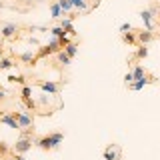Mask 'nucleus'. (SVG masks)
Instances as JSON below:
<instances>
[{"label": "nucleus", "instance_id": "24", "mask_svg": "<svg viewBox=\"0 0 160 160\" xmlns=\"http://www.w3.org/2000/svg\"><path fill=\"white\" fill-rule=\"evenodd\" d=\"M8 80L10 82H18V84H22V86H26V78H24L22 74H10Z\"/></svg>", "mask_w": 160, "mask_h": 160}, {"label": "nucleus", "instance_id": "26", "mask_svg": "<svg viewBox=\"0 0 160 160\" xmlns=\"http://www.w3.org/2000/svg\"><path fill=\"white\" fill-rule=\"evenodd\" d=\"M132 82H134V74H132V70H128V72L124 74V84H126V86H130Z\"/></svg>", "mask_w": 160, "mask_h": 160}, {"label": "nucleus", "instance_id": "32", "mask_svg": "<svg viewBox=\"0 0 160 160\" xmlns=\"http://www.w3.org/2000/svg\"><path fill=\"white\" fill-rule=\"evenodd\" d=\"M0 42H2V34H0Z\"/></svg>", "mask_w": 160, "mask_h": 160}, {"label": "nucleus", "instance_id": "27", "mask_svg": "<svg viewBox=\"0 0 160 160\" xmlns=\"http://www.w3.org/2000/svg\"><path fill=\"white\" fill-rule=\"evenodd\" d=\"M118 30H120V32H130V30H132V24H130V22H122Z\"/></svg>", "mask_w": 160, "mask_h": 160}, {"label": "nucleus", "instance_id": "20", "mask_svg": "<svg viewBox=\"0 0 160 160\" xmlns=\"http://www.w3.org/2000/svg\"><path fill=\"white\" fill-rule=\"evenodd\" d=\"M14 66H16V64H14L12 58H8V56L0 58V70H10V68H14Z\"/></svg>", "mask_w": 160, "mask_h": 160}, {"label": "nucleus", "instance_id": "19", "mask_svg": "<svg viewBox=\"0 0 160 160\" xmlns=\"http://www.w3.org/2000/svg\"><path fill=\"white\" fill-rule=\"evenodd\" d=\"M48 32L52 34L54 38H62V36H68V34H66V30H64L62 26H60V24H58V26H52V28L48 30Z\"/></svg>", "mask_w": 160, "mask_h": 160}, {"label": "nucleus", "instance_id": "28", "mask_svg": "<svg viewBox=\"0 0 160 160\" xmlns=\"http://www.w3.org/2000/svg\"><path fill=\"white\" fill-rule=\"evenodd\" d=\"M58 40H60V46H62V48L68 46V44L72 42V38H70V36H62V38H58Z\"/></svg>", "mask_w": 160, "mask_h": 160}, {"label": "nucleus", "instance_id": "30", "mask_svg": "<svg viewBox=\"0 0 160 160\" xmlns=\"http://www.w3.org/2000/svg\"><path fill=\"white\" fill-rule=\"evenodd\" d=\"M28 42H30V44H34V46H40L38 38H34V36H30V38H28Z\"/></svg>", "mask_w": 160, "mask_h": 160}, {"label": "nucleus", "instance_id": "33", "mask_svg": "<svg viewBox=\"0 0 160 160\" xmlns=\"http://www.w3.org/2000/svg\"><path fill=\"white\" fill-rule=\"evenodd\" d=\"M158 18H160V12H158Z\"/></svg>", "mask_w": 160, "mask_h": 160}, {"label": "nucleus", "instance_id": "3", "mask_svg": "<svg viewBox=\"0 0 160 160\" xmlns=\"http://www.w3.org/2000/svg\"><path fill=\"white\" fill-rule=\"evenodd\" d=\"M158 12H160V6H150L138 12L140 20L144 22V30H152L154 32V18H158Z\"/></svg>", "mask_w": 160, "mask_h": 160}, {"label": "nucleus", "instance_id": "34", "mask_svg": "<svg viewBox=\"0 0 160 160\" xmlns=\"http://www.w3.org/2000/svg\"><path fill=\"white\" fill-rule=\"evenodd\" d=\"M6 160H10V158H6Z\"/></svg>", "mask_w": 160, "mask_h": 160}, {"label": "nucleus", "instance_id": "29", "mask_svg": "<svg viewBox=\"0 0 160 160\" xmlns=\"http://www.w3.org/2000/svg\"><path fill=\"white\" fill-rule=\"evenodd\" d=\"M10 160H26V158H24V154H12Z\"/></svg>", "mask_w": 160, "mask_h": 160}, {"label": "nucleus", "instance_id": "5", "mask_svg": "<svg viewBox=\"0 0 160 160\" xmlns=\"http://www.w3.org/2000/svg\"><path fill=\"white\" fill-rule=\"evenodd\" d=\"M18 32H20V26L16 22H4L2 26H0V34H2V38H16L18 36Z\"/></svg>", "mask_w": 160, "mask_h": 160}, {"label": "nucleus", "instance_id": "13", "mask_svg": "<svg viewBox=\"0 0 160 160\" xmlns=\"http://www.w3.org/2000/svg\"><path fill=\"white\" fill-rule=\"evenodd\" d=\"M72 16H70V14H68V16H64L62 20H60V26H62L64 30H66V34H68V36H76V32H74V26H72Z\"/></svg>", "mask_w": 160, "mask_h": 160}, {"label": "nucleus", "instance_id": "35", "mask_svg": "<svg viewBox=\"0 0 160 160\" xmlns=\"http://www.w3.org/2000/svg\"><path fill=\"white\" fill-rule=\"evenodd\" d=\"M118 160H120V158H118Z\"/></svg>", "mask_w": 160, "mask_h": 160}, {"label": "nucleus", "instance_id": "4", "mask_svg": "<svg viewBox=\"0 0 160 160\" xmlns=\"http://www.w3.org/2000/svg\"><path fill=\"white\" fill-rule=\"evenodd\" d=\"M14 114H16L20 130H28L30 126H34V116L28 112V110H18V112H14Z\"/></svg>", "mask_w": 160, "mask_h": 160}, {"label": "nucleus", "instance_id": "18", "mask_svg": "<svg viewBox=\"0 0 160 160\" xmlns=\"http://www.w3.org/2000/svg\"><path fill=\"white\" fill-rule=\"evenodd\" d=\"M146 56H148V46H146V44H138V46H136V52H134V58L144 60Z\"/></svg>", "mask_w": 160, "mask_h": 160}, {"label": "nucleus", "instance_id": "7", "mask_svg": "<svg viewBox=\"0 0 160 160\" xmlns=\"http://www.w3.org/2000/svg\"><path fill=\"white\" fill-rule=\"evenodd\" d=\"M0 124H6L8 128L20 130L18 120H16V114H14V112H2V114H0Z\"/></svg>", "mask_w": 160, "mask_h": 160}, {"label": "nucleus", "instance_id": "25", "mask_svg": "<svg viewBox=\"0 0 160 160\" xmlns=\"http://www.w3.org/2000/svg\"><path fill=\"white\" fill-rule=\"evenodd\" d=\"M8 156V146L4 140H0V158H6Z\"/></svg>", "mask_w": 160, "mask_h": 160}, {"label": "nucleus", "instance_id": "2", "mask_svg": "<svg viewBox=\"0 0 160 160\" xmlns=\"http://www.w3.org/2000/svg\"><path fill=\"white\" fill-rule=\"evenodd\" d=\"M34 140H36V138H34L30 132L22 130V136H20V138L16 140V144L12 146V152H14V154H26L28 150L34 146Z\"/></svg>", "mask_w": 160, "mask_h": 160}, {"label": "nucleus", "instance_id": "31", "mask_svg": "<svg viewBox=\"0 0 160 160\" xmlns=\"http://www.w3.org/2000/svg\"><path fill=\"white\" fill-rule=\"evenodd\" d=\"M6 90H4V88H0V100H6Z\"/></svg>", "mask_w": 160, "mask_h": 160}, {"label": "nucleus", "instance_id": "14", "mask_svg": "<svg viewBox=\"0 0 160 160\" xmlns=\"http://www.w3.org/2000/svg\"><path fill=\"white\" fill-rule=\"evenodd\" d=\"M50 14H52V18H60L62 20L64 16H68V14H64V10L60 8V4L54 0V2H50Z\"/></svg>", "mask_w": 160, "mask_h": 160}, {"label": "nucleus", "instance_id": "17", "mask_svg": "<svg viewBox=\"0 0 160 160\" xmlns=\"http://www.w3.org/2000/svg\"><path fill=\"white\" fill-rule=\"evenodd\" d=\"M72 2L74 10H80V12H88L90 6H88V0H70Z\"/></svg>", "mask_w": 160, "mask_h": 160}, {"label": "nucleus", "instance_id": "15", "mask_svg": "<svg viewBox=\"0 0 160 160\" xmlns=\"http://www.w3.org/2000/svg\"><path fill=\"white\" fill-rule=\"evenodd\" d=\"M122 42L128 44V46H136L138 44V38H136V32H122Z\"/></svg>", "mask_w": 160, "mask_h": 160}, {"label": "nucleus", "instance_id": "12", "mask_svg": "<svg viewBox=\"0 0 160 160\" xmlns=\"http://www.w3.org/2000/svg\"><path fill=\"white\" fill-rule=\"evenodd\" d=\"M120 158V150L116 148V144H108L104 150V160H118Z\"/></svg>", "mask_w": 160, "mask_h": 160}, {"label": "nucleus", "instance_id": "22", "mask_svg": "<svg viewBox=\"0 0 160 160\" xmlns=\"http://www.w3.org/2000/svg\"><path fill=\"white\" fill-rule=\"evenodd\" d=\"M64 52H66L70 58H74V56L78 54V44H76V42H70L68 46H64Z\"/></svg>", "mask_w": 160, "mask_h": 160}, {"label": "nucleus", "instance_id": "6", "mask_svg": "<svg viewBox=\"0 0 160 160\" xmlns=\"http://www.w3.org/2000/svg\"><path fill=\"white\" fill-rule=\"evenodd\" d=\"M36 86L42 90L44 94H50V96H54V94L60 92V84L58 82H52V80H40Z\"/></svg>", "mask_w": 160, "mask_h": 160}, {"label": "nucleus", "instance_id": "1", "mask_svg": "<svg viewBox=\"0 0 160 160\" xmlns=\"http://www.w3.org/2000/svg\"><path fill=\"white\" fill-rule=\"evenodd\" d=\"M64 140V134L62 132H52V134H46L42 138H36L34 140V146L42 148V150H56Z\"/></svg>", "mask_w": 160, "mask_h": 160}, {"label": "nucleus", "instance_id": "10", "mask_svg": "<svg viewBox=\"0 0 160 160\" xmlns=\"http://www.w3.org/2000/svg\"><path fill=\"white\" fill-rule=\"evenodd\" d=\"M18 60H20L22 64L34 66V64H36V60H38V56H36V52H34V50H26V52H20V54H18Z\"/></svg>", "mask_w": 160, "mask_h": 160}, {"label": "nucleus", "instance_id": "23", "mask_svg": "<svg viewBox=\"0 0 160 160\" xmlns=\"http://www.w3.org/2000/svg\"><path fill=\"white\" fill-rule=\"evenodd\" d=\"M56 2L60 4V8L64 10V14H72L74 6H72V2H70V0H56Z\"/></svg>", "mask_w": 160, "mask_h": 160}, {"label": "nucleus", "instance_id": "9", "mask_svg": "<svg viewBox=\"0 0 160 160\" xmlns=\"http://www.w3.org/2000/svg\"><path fill=\"white\" fill-rule=\"evenodd\" d=\"M156 80H158L156 76H152V74H146L142 80H136V82H132L128 88H130V90H142L144 86H148V84H154Z\"/></svg>", "mask_w": 160, "mask_h": 160}, {"label": "nucleus", "instance_id": "8", "mask_svg": "<svg viewBox=\"0 0 160 160\" xmlns=\"http://www.w3.org/2000/svg\"><path fill=\"white\" fill-rule=\"evenodd\" d=\"M20 96H22V102L26 104V108H30V110H34L36 108V102L32 100V86H22V92H20Z\"/></svg>", "mask_w": 160, "mask_h": 160}, {"label": "nucleus", "instance_id": "21", "mask_svg": "<svg viewBox=\"0 0 160 160\" xmlns=\"http://www.w3.org/2000/svg\"><path fill=\"white\" fill-rule=\"evenodd\" d=\"M56 60H58V62H60V64H64V66H68V64H70V62H72V58H70V56H68V54H66V52H64V48H62V50H60V52L56 54Z\"/></svg>", "mask_w": 160, "mask_h": 160}, {"label": "nucleus", "instance_id": "11", "mask_svg": "<svg viewBox=\"0 0 160 160\" xmlns=\"http://www.w3.org/2000/svg\"><path fill=\"white\" fill-rule=\"evenodd\" d=\"M136 38H138V44H148L154 40V32L152 30H140V32H136Z\"/></svg>", "mask_w": 160, "mask_h": 160}, {"label": "nucleus", "instance_id": "16", "mask_svg": "<svg viewBox=\"0 0 160 160\" xmlns=\"http://www.w3.org/2000/svg\"><path fill=\"white\" fill-rule=\"evenodd\" d=\"M132 74H134V82H136V80H142L144 76H146V68L142 66V64H134V68H132Z\"/></svg>", "mask_w": 160, "mask_h": 160}]
</instances>
